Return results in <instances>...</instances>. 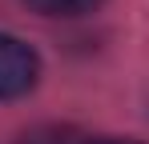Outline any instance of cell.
Listing matches in <instances>:
<instances>
[{
  "label": "cell",
  "instance_id": "cell-4",
  "mask_svg": "<svg viewBox=\"0 0 149 144\" xmlns=\"http://www.w3.org/2000/svg\"><path fill=\"white\" fill-rule=\"evenodd\" d=\"M93 144H137V140H121V136H109V140H93Z\"/></svg>",
  "mask_w": 149,
  "mask_h": 144
},
{
  "label": "cell",
  "instance_id": "cell-3",
  "mask_svg": "<svg viewBox=\"0 0 149 144\" xmlns=\"http://www.w3.org/2000/svg\"><path fill=\"white\" fill-rule=\"evenodd\" d=\"M20 144H77V136L69 128H36V132L20 136Z\"/></svg>",
  "mask_w": 149,
  "mask_h": 144
},
{
  "label": "cell",
  "instance_id": "cell-1",
  "mask_svg": "<svg viewBox=\"0 0 149 144\" xmlns=\"http://www.w3.org/2000/svg\"><path fill=\"white\" fill-rule=\"evenodd\" d=\"M36 76H40L36 52H32L24 40L0 32V100H16V96L32 92Z\"/></svg>",
  "mask_w": 149,
  "mask_h": 144
},
{
  "label": "cell",
  "instance_id": "cell-2",
  "mask_svg": "<svg viewBox=\"0 0 149 144\" xmlns=\"http://www.w3.org/2000/svg\"><path fill=\"white\" fill-rule=\"evenodd\" d=\"M28 8H36L40 16H85L93 12L101 0H24Z\"/></svg>",
  "mask_w": 149,
  "mask_h": 144
}]
</instances>
